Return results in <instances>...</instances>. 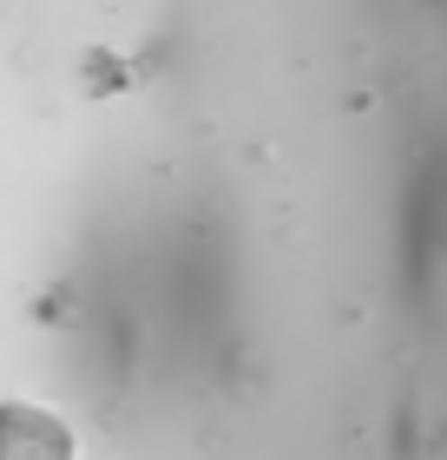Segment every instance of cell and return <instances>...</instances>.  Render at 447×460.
<instances>
[{
    "instance_id": "cell-1",
    "label": "cell",
    "mask_w": 447,
    "mask_h": 460,
    "mask_svg": "<svg viewBox=\"0 0 447 460\" xmlns=\"http://www.w3.org/2000/svg\"><path fill=\"white\" fill-rule=\"evenodd\" d=\"M0 460H73V434L47 408H0Z\"/></svg>"
}]
</instances>
